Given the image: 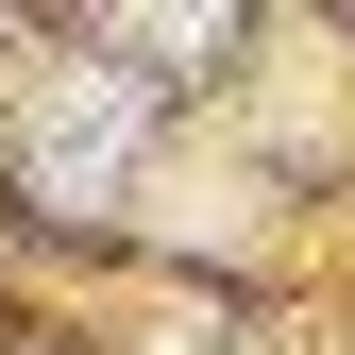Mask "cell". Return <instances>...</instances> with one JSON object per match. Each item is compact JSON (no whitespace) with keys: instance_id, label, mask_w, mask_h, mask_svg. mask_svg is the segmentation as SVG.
<instances>
[{"instance_id":"cell-2","label":"cell","mask_w":355,"mask_h":355,"mask_svg":"<svg viewBox=\"0 0 355 355\" xmlns=\"http://www.w3.org/2000/svg\"><path fill=\"white\" fill-rule=\"evenodd\" d=\"M153 355H203V338H153Z\"/></svg>"},{"instance_id":"cell-1","label":"cell","mask_w":355,"mask_h":355,"mask_svg":"<svg viewBox=\"0 0 355 355\" xmlns=\"http://www.w3.org/2000/svg\"><path fill=\"white\" fill-rule=\"evenodd\" d=\"M136 136H153V102L119 68H68V85H34V187L51 203H102L119 169H136Z\"/></svg>"}]
</instances>
